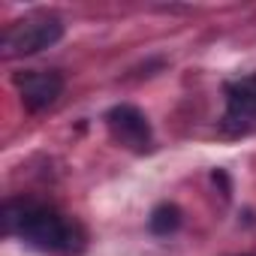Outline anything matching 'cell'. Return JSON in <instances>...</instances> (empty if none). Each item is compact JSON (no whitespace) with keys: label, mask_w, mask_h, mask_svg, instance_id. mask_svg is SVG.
<instances>
[{"label":"cell","mask_w":256,"mask_h":256,"mask_svg":"<svg viewBox=\"0 0 256 256\" xmlns=\"http://www.w3.org/2000/svg\"><path fill=\"white\" fill-rule=\"evenodd\" d=\"M4 232L54 256H82L88 247L84 226L76 217L34 199H10L4 205Z\"/></svg>","instance_id":"obj_1"},{"label":"cell","mask_w":256,"mask_h":256,"mask_svg":"<svg viewBox=\"0 0 256 256\" xmlns=\"http://www.w3.org/2000/svg\"><path fill=\"white\" fill-rule=\"evenodd\" d=\"M60 36H64V22L54 12H30L4 30V54L28 58L42 48H52Z\"/></svg>","instance_id":"obj_2"},{"label":"cell","mask_w":256,"mask_h":256,"mask_svg":"<svg viewBox=\"0 0 256 256\" xmlns=\"http://www.w3.org/2000/svg\"><path fill=\"white\" fill-rule=\"evenodd\" d=\"M106 126H108V136L120 148L133 151V154H145L154 145V133H151V124H148L145 112L130 106V102H120V106L108 108L106 112Z\"/></svg>","instance_id":"obj_3"},{"label":"cell","mask_w":256,"mask_h":256,"mask_svg":"<svg viewBox=\"0 0 256 256\" xmlns=\"http://www.w3.org/2000/svg\"><path fill=\"white\" fill-rule=\"evenodd\" d=\"M226 112H223V130L232 136H244L256 130V72L226 82Z\"/></svg>","instance_id":"obj_4"},{"label":"cell","mask_w":256,"mask_h":256,"mask_svg":"<svg viewBox=\"0 0 256 256\" xmlns=\"http://www.w3.org/2000/svg\"><path fill=\"white\" fill-rule=\"evenodd\" d=\"M16 88L30 112H42L54 106L58 96L64 94V76L54 70H24L16 76Z\"/></svg>","instance_id":"obj_5"},{"label":"cell","mask_w":256,"mask_h":256,"mask_svg":"<svg viewBox=\"0 0 256 256\" xmlns=\"http://www.w3.org/2000/svg\"><path fill=\"white\" fill-rule=\"evenodd\" d=\"M181 220H184L181 208H178V205H172V202H163V205H157V208L151 211L148 226H151V232H154V235H172V232L181 226Z\"/></svg>","instance_id":"obj_6"}]
</instances>
